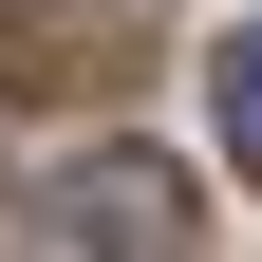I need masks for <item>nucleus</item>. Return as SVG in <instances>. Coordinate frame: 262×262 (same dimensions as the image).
Segmentation results:
<instances>
[{
	"instance_id": "nucleus-1",
	"label": "nucleus",
	"mask_w": 262,
	"mask_h": 262,
	"mask_svg": "<svg viewBox=\"0 0 262 262\" xmlns=\"http://www.w3.org/2000/svg\"><path fill=\"white\" fill-rule=\"evenodd\" d=\"M38 225H56V244H113V262H169L206 206H187V169H169V150H75V169L38 187Z\"/></svg>"
},
{
	"instance_id": "nucleus-2",
	"label": "nucleus",
	"mask_w": 262,
	"mask_h": 262,
	"mask_svg": "<svg viewBox=\"0 0 262 262\" xmlns=\"http://www.w3.org/2000/svg\"><path fill=\"white\" fill-rule=\"evenodd\" d=\"M150 0H0V94H113Z\"/></svg>"
},
{
	"instance_id": "nucleus-3",
	"label": "nucleus",
	"mask_w": 262,
	"mask_h": 262,
	"mask_svg": "<svg viewBox=\"0 0 262 262\" xmlns=\"http://www.w3.org/2000/svg\"><path fill=\"white\" fill-rule=\"evenodd\" d=\"M206 113H225V150H244V169H262V19H244V38H225V56H206Z\"/></svg>"
}]
</instances>
